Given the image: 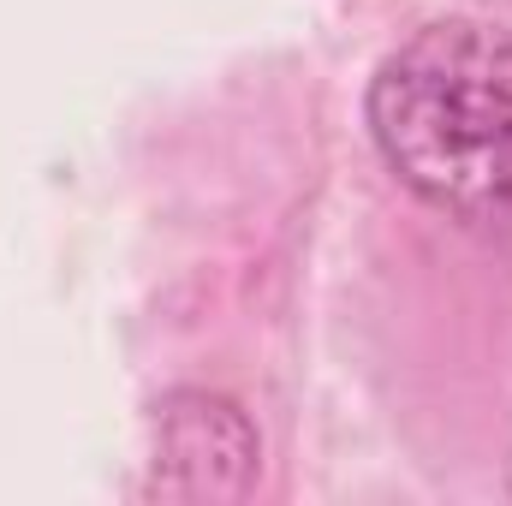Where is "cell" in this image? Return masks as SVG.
Masks as SVG:
<instances>
[{
    "mask_svg": "<svg viewBox=\"0 0 512 506\" xmlns=\"http://www.w3.org/2000/svg\"><path fill=\"white\" fill-rule=\"evenodd\" d=\"M382 161L447 221L512 239V30L441 18L370 78Z\"/></svg>",
    "mask_w": 512,
    "mask_h": 506,
    "instance_id": "cell-1",
    "label": "cell"
},
{
    "mask_svg": "<svg viewBox=\"0 0 512 506\" xmlns=\"http://www.w3.org/2000/svg\"><path fill=\"white\" fill-rule=\"evenodd\" d=\"M256 471V429L221 393H173L155 405V495L233 501Z\"/></svg>",
    "mask_w": 512,
    "mask_h": 506,
    "instance_id": "cell-2",
    "label": "cell"
}]
</instances>
